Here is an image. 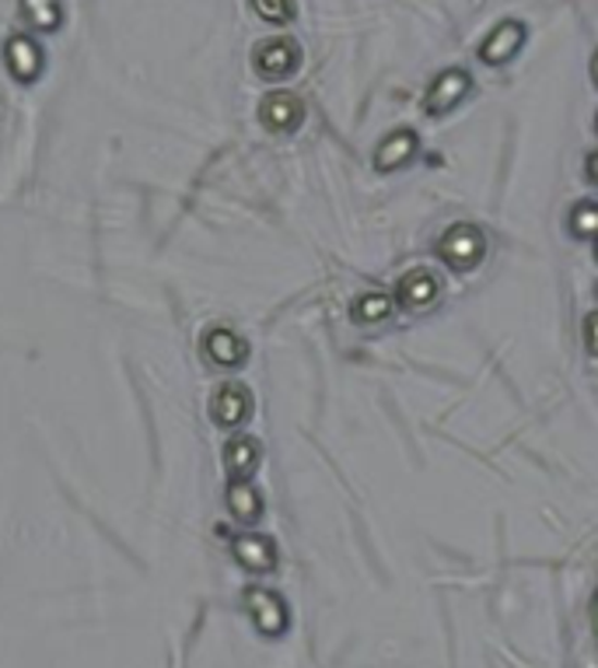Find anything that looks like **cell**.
<instances>
[{
  "label": "cell",
  "instance_id": "obj_8",
  "mask_svg": "<svg viewBox=\"0 0 598 668\" xmlns=\"http://www.w3.org/2000/svg\"><path fill=\"white\" fill-rule=\"evenodd\" d=\"M210 416L218 427L248 424V416H253V392H248V386H242V381H224V386L213 389Z\"/></svg>",
  "mask_w": 598,
  "mask_h": 668
},
{
  "label": "cell",
  "instance_id": "obj_3",
  "mask_svg": "<svg viewBox=\"0 0 598 668\" xmlns=\"http://www.w3.org/2000/svg\"><path fill=\"white\" fill-rule=\"evenodd\" d=\"M473 92V74L465 66H444L441 74H435V81L427 85L424 98H420V109L424 116H448L455 106H462L465 98Z\"/></svg>",
  "mask_w": 598,
  "mask_h": 668
},
{
  "label": "cell",
  "instance_id": "obj_6",
  "mask_svg": "<svg viewBox=\"0 0 598 668\" xmlns=\"http://www.w3.org/2000/svg\"><path fill=\"white\" fill-rule=\"evenodd\" d=\"M417 155H420V133L413 130V126H395V130H389L386 137L378 141L371 161H375V169L381 175H389V172L406 169V165Z\"/></svg>",
  "mask_w": 598,
  "mask_h": 668
},
{
  "label": "cell",
  "instance_id": "obj_24",
  "mask_svg": "<svg viewBox=\"0 0 598 668\" xmlns=\"http://www.w3.org/2000/svg\"><path fill=\"white\" fill-rule=\"evenodd\" d=\"M595 259H598V242H595Z\"/></svg>",
  "mask_w": 598,
  "mask_h": 668
},
{
  "label": "cell",
  "instance_id": "obj_22",
  "mask_svg": "<svg viewBox=\"0 0 598 668\" xmlns=\"http://www.w3.org/2000/svg\"><path fill=\"white\" fill-rule=\"evenodd\" d=\"M591 627H595V633H598V595H595V603H591Z\"/></svg>",
  "mask_w": 598,
  "mask_h": 668
},
{
  "label": "cell",
  "instance_id": "obj_17",
  "mask_svg": "<svg viewBox=\"0 0 598 668\" xmlns=\"http://www.w3.org/2000/svg\"><path fill=\"white\" fill-rule=\"evenodd\" d=\"M25 19L39 32H57L60 25V0H22Z\"/></svg>",
  "mask_w": 598,
  "mask_h": 668
},
{
  "label": "cell",
  "instance_id": "obj_18",
  "mask_svg": "<svg viewBox=\"0 0 598 668\" xmlns=\"http://www.w3.org/2000/svg\"><path fill=\"white\" fill-rule=\"evenodd\" d=\"M248 4L270 25H288L294 19V0H248Z\"/></svg>",
  "mask_w": 598,
  "mask_h": 668
},
{
  "label": "cell",
  "instance_id": "obj_14",
  "mask_svg": "<svg viewBox=\"0 0 598 668\" xmlns=\"http://www.w3.org/2000/svg\"><path fill=\"white\" fill-rule=\"evenodd\" d=\"M395 308H399L395 294L371 288V291H361L354 302H351V319H354L357 326H381V323L392 319Z\"/></svg>",
  "mask_w": 598,
  "mask_h": 668
},
{
  "label": "cell",
  "instance_id": "obj_23",
  "mask_svg": "<svg viewBox=\"0 0 598 668\" xmlns=\"http://www.w3.org/2000/svg\"><path fill=\"white\" fill-rule=\"evenodd\" d=\"M595 133H598V112H595Z\"/></svg>",
  "mask_w": 598,
  "mask_h": 668
},
{
  "label": "cell",
  "instance_id": "obj_5",
  "mask_svg": "<svg viewBox=\"0 0 598 668\" xmlns=\"http://www.w3.org/2000/svg\"><path fill=\"white\" fill-rule=\"evenodd\" d=\"M438 297H441V280L435 270H427V266H410V270L395 280V302L406 312L435 308Z\"/></svg>",
  "mask_w": 598,
  "mask_h": 668
},
{
  "label": "cell",
  "instance_id": "obj_21",
  "mask_svg": "<svg viewBox=\"0 0 598 668\" xmlns=\"http://www.w3.org/2000/svg\"><path fill=\"white\" fill-rule=\"evenodd\" d=\"M591 81H595V88H598V49H595V57H591Z\"/></svg>",
  "mask_w": 598,
  "mask_h": 668
},
{
  "label": "cell",
  "instance_id": "obj_7",
  "mask_svg": "<svg viewBox=\"0 0 598 668\" xmlns=\"http://www.w3.org/2000/svg\"><path fill=\"white\" fill-rule=\"evenodd\" d=\"M525 42H528V25L518 19H504L501 25L490 28V36L484 42H479V60L487 66H504L522 53Z\"/></svg>",
  "mask_w": 598,
  "mask_h": 668
},
{
  "label": "cell",
  "instance_id": "obj_15",
  "mask_svg": "<svg viewBox=\"0 0 598 668\" xmlns=\"http://www.w3.org/2000/svg\"><path fill=\"white\" fill-rule=\"evenodd\" d=\"M228 511L239 518L242 525H253L263 518V494L256 490L253 479H228Z\"/></svg>",
  "mask_w": 598,
  "mask_h": 668
},
{
  "label": "cell",
  "instance_id": "obj_12",
  "mask_svg": "<svg viewBox=\"0 0 598 668\" xmlns=\"http://www.w3.org/2000/svg\"><path fill=\"white\" fill-rule=\"evenodd\" d=\"M4 60H8L11 77L22 81V85H28V81H36L42 74V49L28 36H11L4 46Z\"/></svg>",
  "mask_w": 598,
  "mask_h": 668
},
{
  "label": "cell",
  "instance_id": "obj_20",
  "mask_svg": "<svg viewBox=\"0 0 598 668\" xmlns=\"http://www.w3.org/2000/svg\"><path fill=\"white\" fill-rule=\"evenodd\" d=\"M585 179H588V186L598 190V151H588V155H585Z\"/></svg>",
  "mask_w": 598,
  "mask_h": 668
},
{
  "label": "cell",
  "instance_id": "obj_4",
  "mask_svg": "<svg viewBox=\"0 0 598 668\" xmlns=\"http://www.w3.org/2000/svg\"><path fill=\"white\" fill-rule=\"evenodd\" d=\"M259 123L277 133V137H288V133H297L305 123V102L297 98L294 92H284V88H277V92H266L259 98Z\"/></svg>",
  "mask_w": 598,
  "mask_h": 668
},
{
  "label": "cell",
  "instance_id": "obj_19",
  "mask_svg": "<svg viewBox=\"0 0 598 668\" xmlns=\"http://www.w3.org/2000/svg\"><path fill=\"white\" fill-rule=\"evenodd\" d=\"M581 337H585V350L591 357H598V308L585 315V323H581Z\"/></svg>",
  "mask_w": 598,
  "mask_h": 668
},
{
  "label": "cell",
  "instance_id": "obj_16",
  "mask_svg": "<svg viewBox=\"0 0 598 668\" xmlns=\"http://www.w3.org/2000/svg\"><path fill=\"white\" fill-rule=\"evenodd\" d=\"M568 228L581 242H598V199H581V204H574Z\"/></svg>",
  "mask_w": 598,
  "mask_h": 668
},
{
  "label": "cell",
  "instance_id": "obj_1",
  "mask_svg": "<svg viewBox=\"0 0 598 668\" xmlns=\"http://www.w3.org/2000/svg\"><path fill=\"white\" fill-rule=\"evenodd\" d=\"M435 256L452 274H473L476 266L487 259V235L473 221H455L438 235Z\"/></svg>",
  "mask_w": 598,
  "mask_h": 668
},
{
  "label": "cell",
  "instance_id": "obj_10",
  "mask_svg": "<svg viewBox=\"0 0 598 668\" xmlns=\"http://www.w3.org/2000/svg\"><path fill=\"white\" fill-rule=\"evenodd\" d=\"M245 609L253 612V620L263 633H270V637H277V633L288 630V606L284 598H280L277 592L270 588H248L245 592Z\"/></svg>",
  "mask_w": 598,
  "mask_h": 668
},
{
  "label": "cell",
  "instance_id": "obj_13",
  "mask_svg": "<svg viewBox=\"0 0 598 668\" xmlns=\"http://www.w3.org/2000/svg\"><path fill=\"white\" fill-rule=\"evenodd\" d=\"M231 549H235V557L242 567H248V571H273L277 567V546L270 536H259V532H242V536L231 539Z\"/></svg>",
  "mask_w": 598,
  "mask_h": 668
},
{
  "label": "cell",
  "instance_id": "obj_2",
  "mask_svg": "<svg viewBox=\"0 0 598 668\" xmlns=\"http://www.w3.org/2000/svg\"><path fill=\"white\" fill-rule=\"evenodd\" d=\"M305 53L297 39L291 36H270L253 46V71L263 77V81H288L297 74V66H302Z\"/></svg>",
  "mask_w": 598,
  "mask_h": 668
},
{
  "label": "cell",
  "instance_id": "obj_11",
  "mask_svg": "<svg viewBox=\"0 0 598 668\" xmlns=\"http://www.w3.org/2000/svg\"><path fill=\"white\" fill-rule=\"evenodd\" d=\"M224 473L228 479H253V473L259 470L263 462V445L253 434H239L224 445Z\"/></svg>",
  "mask_w": 598,
  "mask_h": 668
},
{
  "label": "cell",
  "instance_id": "obj_9",
  "mask_svg": "<svg viewBox=\"0 0 598 668\" xmlns=\"http://www.w3.org/2000/svg\"><path fill=\"white\" fill-rule=\"evenodd\" d=\"M204 357L213 364V367H242L248 361V340L239 337L235 329H228V326H213L204 332Z\"/></svg>",
  "mask_w": 598,
  "mask_h": 668
}]
</instances>
